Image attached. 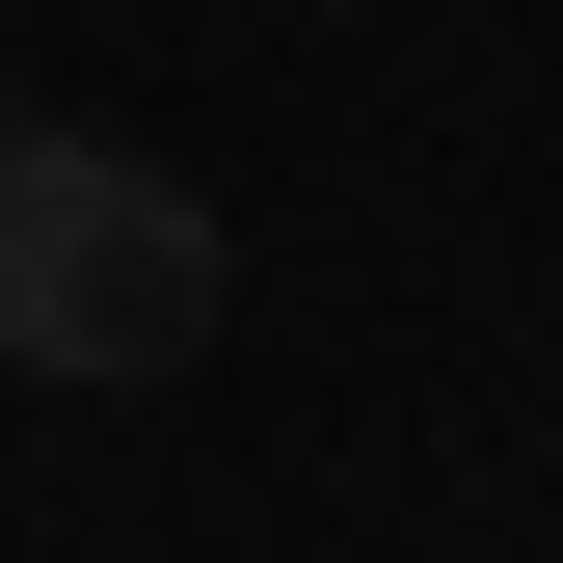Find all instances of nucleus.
<instances>
[{"label":"nucleus","mask_w":563,"mask_h":563,"mask_svg":"<svg viewBox=\"0 0 563 563\" xmlns=\"http://www.w3.org/2000/svg\"><path fill=\"white\" fill-rule=\"evenodd\" d=\"M242 296V242H216V188L188 162H134V134H0V376H188Z\"/></svg>","instance_id":"obj_1"}]
</instances>
